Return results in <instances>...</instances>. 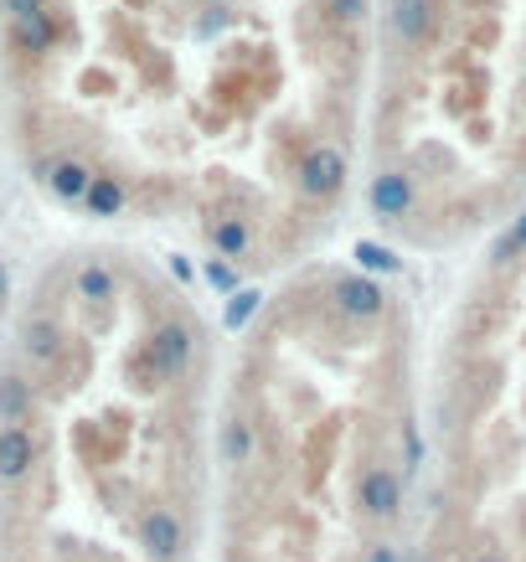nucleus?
<instances>
[{
	"label": "nucleus",
	"instance_id": "20e7f679",
	"mask_svg": "<svg viewBox=\"0 0 526 562\" xmlns=\"http://www.w3.org/2000/svg\"><path fill=\"white\" fill-rule=\"evenodd\" d=\"M300 187H305L310 196H336V191L346 187V155H340L336 145H315V150L305 155V166H300Z\"/></svg>",
	"mask_w": 526,
	"mask_h": 562
},
{
	"label": "nucleus",
	"instance_id": "f03ea898",
	"mask_svg": "<svg viewBox=\"0 0 526 562\" xmlns=\"http://www.w3.org/2000/svg\"><path fill=\"white\" fill-rule=\"evenodd\" d=\"M139 547H145L155 562H181V552H187L181 516L170 512V506H150V512L139 516Z\"/></svg>",
	"mask_w": 526,
	"mask_h": 562
},
{
	"label": "nucleus",
	"instance_id": "423d86ee",
	"mask_svg": "<svg viewBox=\"0 0 526 562\" xmlns=\"http://www.w3.org/2000/svg\"><path fill=\"white\" fill-rule=\"evenodd\" d=\"M388 26L403 47H424L428 32H434V5H428V0H392Z\"/></svg>",
	"mask_w": 526,
	"mask_h": 562
},
{
	"label": "nucleus",
	"instance_id": "0eeeda50",
	"mask_svg": "<svg viewBox=\"0 0 526 562\" xmlns=\"http://www.w3.org/2000/svg\"><path fill=\"white\" fill-rule=\"evenodd\" d=\"M336 305L351 321H377L382 315V290L372 279H361V273H346V279H336Z\"/></svg>",
	"mask_w": 526,
	"mask_h": 562
},
{
	"label": "nucleus",
	"instance_id": "dca6fc26",
	"mask_svg": "<svg viewBox=\"0 0 526 562\" xmlns=\"http://www.w3.org/2000/svg\"><path fill=\"white\" fill-rule=\"evenodd\" d=\"M212 238H217V248L227 258H243V254H248V243H254V233H248V222L227 217V222H217V233H212Z\"/></svg>",
	"mask_w": 526,
	"mask_h": 562
},
{
	"label": "nucleus",
	"instance_id": "1a4fd4ad",
	"mask_svg": "<svg viewBox=\"0 0 526 562\" xmlns=\"http://www.w3.org/2000/svg\"><path fill=\"white\" fill-rule=\"evenodd\" d=\"M42 181L52 187V196H63V202H83L88 187H93V171H88L83 160H72L68 155V160H52Z\"/></svg>",
	"mask_w": 526,
	"mask_h": 562
},
{
	"label": "nucleus",
	"instance_id": "5701e85b",
	"mask_svg": "<svg viewBox=\"0 0 526 562\" xmlns=\"http://www.w3.org/2000/svg\"><path fill=\"white\" fill-rule=\"evenodd\" d=\"M516 243H526V217H522V222H516Z\"/></svg>",
	"mask_w": 526,
	"mask_h": 562
},
{
	"label": "nucleus",
	"instance_id": "7ed1b4c3",
	"mask_svg": "<svg viewBox=\"0 0 526 562\" xmlns=\"http://www.w3.org/2000/svg\"><path fill=\"white\" fill-rule=\"evenodd\" d=\"M357 506L372 521H392V516L403 512V480L392 475L388 464H367L357 480Z\"/></svg>",
	"mask_w": 526,
	"mask_h": 562
},
{
	"label": "nucleus",
	"instance_id": "a211bd4d",
	"mask_svg": "<svg viewBox=\"0 0 526 562\" xmlns=\"http://www.w3.org/2000/svg\"><path fill=\"white\" fill-rule=\"evenodd\" d=\"M5 5V16L21 21V16H36V11H47V0H0Z\"/></svg>",
	"mask_w": 526,
	"mask_h": 562
},
{
	"label": "nucleus",
	"instance_id": "ddd939ff",
	"mask_svg": "<svg viewBox=\"0 0 526 562\" xmlns=\"http://www.w3.org/2000/svg\"><path fill=\"white\" fill-rule=\"evenodd\" d=\"M11 32H16V47H21V52H52V42H57L52 11H36V16L11 21Z\"/></svg>",
	"mask_w": 526,
	"mask_h": 562
},
{
	"label": "nucleus",
	"instance_id": "f257e3e1",
	"mask_svg": "<svg viewBox=\"0 0 526 562\" xmlns=\"http://www.w3.org/2000/svg\"><path fill=\"white\" fill-rule=\"evenodd\" d=\"M191 351H197V336H191V325L181 321H166V325H155V336H150V372L160 376V382H170V376H181L187 372V361Z\"/></svg>",
	"mask_w": 526,
	"mask_h": 562
},
{
	"label": "nucleus",
	"instance_id": "4468645a",
	"mask_svg": "<svg viewBox=\"0 0 526 562\" xmlns=\"http://www.w3.org/2000/svg\"><path fill=\"white\" fill-rule=\"evenodd\" d=\"M83 202H88V212H93V217H114V212L124 206V187L114 181V176H93V187H88Z\"/></svg>",
	"mask_w": 526,
	"mask_h": 562
},
{
	"label": "nucleus",
	"instance_id": "6ab92c4d",
	"mask_svg": "<svg viewBox=\"0 0 526 562\" xmlns=\"http://www.w3.org/2000/svg\"><path fill=\"white\" fill-rule=\"evenodd\" d=\"M367 562H403V558H398V547H392V542H372Z\"/></svg>",
	"mask_w": 526,
	"mask_h": 562
},
{
	"label": "nucleus",
	"instance_id": "6e6552de",
	"mask_svg": "<svg viewBox=\"0 0 526 562\" xmlns=\"http://www.w3.org/2000/svg\"><path fill=\"white\" fill-rule=\"evenodd\" d=\"M63 330L47 321V315H36V321H26L21 325V351L36 361V367H57L63 361Z\"/></svg>",
	"mask_w": 526,
	"mask_h": 562
},
{
	"label": "nucleus",
	"instance_id": "2eb2a0df",
	"mask_svg": "<svg viewBox=\"0 0 526 562\" xmlns=\"http://www.w3.org/2000/svg\"><path fill=\"white\" fill-rule=\"evenodd\" d=\"M72 284H78V294H83V300H93V305H99V300H114V273L103 269V263H83Z\"/></svg>",
	"mask_w": 526,
	"mask_h": 562
},
{
	"label": "nucleus",
	"instance_id": "4be33fe9",
	"mask_svg": "<svg viewBox=\"0 0 526 562\" xmlns=\"http://www.w3.org/2000/svg\"><path fill=\"white\" fill-rule=\"evenodd\" d=\"M5 290H11V279H5V269H0V300H5Z\"/></svg>",
	"mask_w": 526,
	"mask_h": 562
},
{
	"label": "nucleus",
	"instance_id": "9b49d317",
	"mask_svg": "<svg viewBox=\"0 0 526 562\" xmlns=\"http://www.w3.org/2000/svg\"><path fill=\"white\" fill-rule=\"evenodd\" d=\"M372 202H377V212H382V217H407V206H413V181H407L403 171L377 176Z\"/></svg>",
	"mask_w": 526,
	"mask_h": 562
},
{
	"label": "nucleus",
	"instance_id": "aec40b11",
	"mask_svg": "<svg viewBox=\"0 0 526 562\" xmlns=\"http://www.w3.org/2000/svg\"><path fill=\"white\" fill-rule=\"evenodd\" d=\"M361 258H367V263H372V269H392V258L382 254V248H361Z\"/></svg>",
	"mask_w": 526,
	"mask_h": 562
},
{
	"label": "nucleus",
	"instance_id": "f8f14e48",
	"mask_svg": "<svg viewBox=\"0 0 526 562\" xmlns=\"http://www.w3.org/2000/svg\"><path fill=\"white\" fill-rule=\"evenodd\" d=\"M217 449H222V464H248L254 460V449H258V439H254V424L248 418H227L222 424V439H217Z\"/></svg>",
	"mask_w": 526,
	"mask_h": 562
},
{
	"label": "nucleus",
	"instance_id": "412c9836",
	"mask_svg": "<svg viewBox=\"0 0 526 562\" xmlns=\"http://www.w3.org/2000/svg\"><path fill=\"white\" fill-rule=\"evenodd\" d=\"M475 562H506V552H501V547H485V552H475Z\"/></svg>",
	"mask_w": 526,
	"mask_h": 562
},
{
	"label": "nucleus",
	"instance_id": "39448f33",
	"mask_svg": "<svg viewBox=\"0 0 526 562\" xmlns=\"http://www.w3.org/2000/svg\"><path fill=\"white\" fill-rule=\"evenodd\" d=\"M32 464H36V439H32V428L0 424V480H5V485H16V480L32 475Z\"/></svg>",
	"mask_w": 526,
	"mask_h": 562
},
{
	"label": "nucleus",
	"instance_id": "f3484780",
	"mask_svg": "<svg viewBox=\"0 0 526 562\" xmlns=\"http://www.w3.org/2000/svg\"><path fill=\"white\" fill-rule=\"evenodd\" d=\"M361 11H367V0H331V21L336 26H357Z\"/></svg>",
	"mask_w": 526,
	"mask_h": 562
},
{
	"label": "nucleus",
	"instance_id": "9d476101",
	"mask_svg": "<svg viewBox=\"0 0 526 562\" xmlns=\"http://www.w3.org/2000/svg\"><path fill=\"white\" fill-rule=\"evenodd\" d=\"M36 408V392L26 376L0 372V424H26Z\"/></svg>",
	"mask_w": 526,
	"mask_h": 562
}]
</instances>
